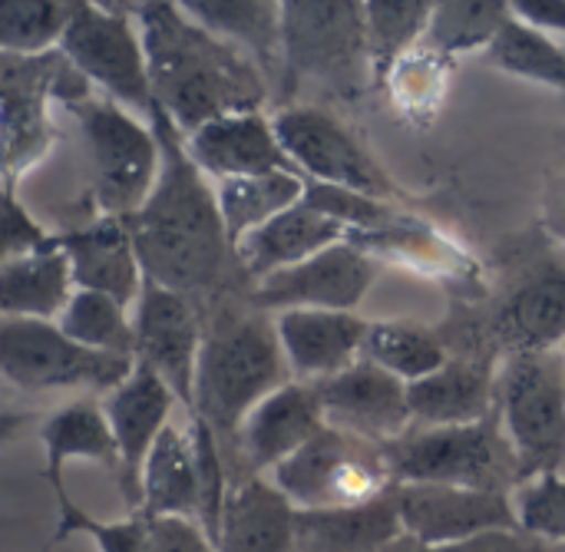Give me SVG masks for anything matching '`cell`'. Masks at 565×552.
<instances>
[{"mask_svg":"<svg viewBox=\"0 0 565 552\" xmlns=\"http://www.w3.org/2000/svg\"><path fill=\"white\" fill-rule=\"evenodd\" d=\"M454 358L493 361L565 344V258L540 229L503 248L500 278L477 301H457L437 325Z\"/></svg>","mask_w":565,"mask_h":552,"instance_id":"3957f363","label":"cell"},{"mask_svg":"<svg viewBox=\"0 0 565 552\" xmlns=\"http://www.w3.org/2000/svg\"><path fill=\"white\" fill-rule=\"evenodd\" d=\"M139 20L156 106L182 136L232 113H258L271 86L258 63L209 33L182 3H129Z\"/></svg>","mask_w":565,"mask_h":552,"instance_id":"7a4b0ae2","label":"cell"},{"mask_svg":"<svg viewBox=\"0 0 565 552\" xmlns=\"http://www.w3.org/2000/svg\"><path fill=\"white\" fill-rule=\"evenodd\" d=\"M374 258L354 242H338L315 258L285 268L248 288L255 308L268 315L281 311H358L374 285Z\"/></svg>","mask_w":565,"mask_h":552,"instance_id":"9a60e30c","label":"cell"},{"mask_svg":"<svg viewBox=\"0 0 565 552\" xmlns=\"http://www.w3.org/2000/svg\"><path fill=\"white\" fill-rule=\"evenodd\" d=\"M136 325V361L156 371L185 414H195V378L205 341L202 305L146 278L139 301L132 305Z\"/></svg>","mask_w":565,"mask_h":552,"instance_id":"5bb4252c","label":"cell"},{"mask_svg":"<svg viewBox=\"0 0 565 552\" xmlns=\"http://www.w3.org/2000/svg\"><path fill=\"white\" fill-rule=\"evenodd\" d=\"M430 13H434L430 0H367L364 3L374 93L384 83V76L427 40Z\"/></svg>","mask_w":565,"mask_h":552,"instance_id":"e575fe53","label":"cell"},{"mask_svg":"<svg viewBox=\"0 0 565 552\" xmlns=\"http://www.w3.org/2000/svg\"><path fill=\"white\" fill-rule=\"evenodd\" d=\"M60 245L70 255L79 291L106 295L132 311L146 285V268L126 219L89 215L86 222L60 232Z\"/></svg>","mask_w":565,"mask_h":552,"instance_id":"44dd1931","label":"cell"},{"mask_svg":"<svg viewBox=\"0 0 565 552\" xmlns=\"http://www.w3.org/2000/svg\"><path fill=\"white\" fill-rule=\"evenodd\" d=\"M202 315L205 341L199 358L192 417H202L215 431L228 460L245 417L268 394L295 378L285 361L275 318L252 305L248 285L212 298L209 305H202Z\"/></svg>","mask_w":565,"mask_h":552,"instance_id":"277c9868","label":"cell"},{"mask_svg":"<svg viewBox=\"0 0 565 552\" xmlns=\"http://www.w3.org/2000/svg\"><path fill=\"white\" fill-rule=\"evenodd\" d=\"M199 464L189 431L169 424L142 467L139 513L142 517H195L199 520Z\"/></svg>","mask_w":565,"mask_h":552,"instance_id":"4dcf8cb0","label":"cell"},{"mask_svg":"<svg viewBox=\"0 0 565 552\" xmlns=\"http://www.w3.org/2000/svg\"><path fill=\"white\" fill-rule=\"evenodd\" d=\"M457 60L430 50L420 43L414 53H407L377 86V93L387 96L394 113L414 126H430L450 93V76H454Z\"/></svg>","mask_w":565,"mask_h":552,"instance_id":"d6a6232c","label":"cell"},{"mask_svg":"<svg viewBox=\"0 0 565 552\" xmlns=\"http://www.w3.org/2000/svg\"><path fill=\"white\" fill-rule=\"evenodd\" d=\"M149 552H218L195 517H146Z\"/></svg>","mask_w":565,"mask_h":552,"instance_id":"ee69618b","label":"cell"},{"mask_svg":"<svg viewBox=\"0 0 565 552\" xmlns=\"http://www.w3.org/2000/svg\"><path fill=\"white\" fill-rule=\"evenodd\" d=\"M311 388L328 427H338L351 437L391 447L414 431L407 384L367 358Z\"/></svg>","mask_w":565,"mask_h":552,"instance_id":"e0dca14e","label":"cell"},{"mask_svg":"<svg viewBox=\"0 0 565 552\" xmlns=\"http://www.w3.org/2000/svg\"><path fill=\"white\" fill-rule=\"evenodd\" d=\"M275 331L291 368V378L301 384H318L364 358L371 321L358 311L298 308L275 315Z\"/></svg>","mask_w":565,"mask_h":552,"instance_id":"7402d4cb","label":"cell"},{"mask_svg":"<svg viewBox=\"0 0 565 552\" xmlns=\"http://www.w3.org/2000/svg\"><path fill=\"white\" fill-rule=\"evenodd\" d=\"M510 7L523 23H530L550 36H565V0H530V3L520 0Z\"/></svg>","mask_w":565,"mask_h":552,"instance_id":"f6af8a7d","label":"cell"},{"mask_svg":"<svg viewBox=\"0 0 565 552\" xmlns=\"http://www.w3.org/2000/svg\"><path fill=\"white\" fill-rule=\"evenodd\" d=\"M516 510L526 533L553 543L565 552V477L550 474L516 490Z\"/></svg>","mask_w":565,"mask_h":552,"instance_id":"60d3db41","label":"cell"},{"mask_svg":"<svg viewBox=\"0 0 565 552\" xmlns=\"http://www.w3.org/2000/svg\"><path fill=\"white\" fill-rule=\"evenodd\" d=\"M40 444H43V477L53 490H63V467L70 460L99 464L119 480L122 470L119 444L113 437L103 401L96 397H79L53 411L40 424Z\"/></svg>","mask_w":565,"mask_h":552,"instance_id":"f1b7e54d","label":"cell"},{"mask_svg":"<svg viewBox=\"0 0 565 552\" xmlns=\"http://www.w3.org/2000/svg\"><path fill=\"white\" fill-rule=\"evenodd\" d=\"M192 20H199L209 33L248 53L265 73L271 96L281 89L285 70V20L281 3L275 0H192L182 3Z\"/></svg>","mask_w":565,"mask_h":552,"instance_id":"83f0119b","label":"cell"},{"mask_svg":"<svg viewBox=\"0 0 565 552\" xmlns=\"http://www.w3.org/2000/svg\"><path fill=\"white\" fill-rule=\"evenodd\" d=\"M66 113L79 126L96 215H136L162 172V146L152 123L103 93L66 106Z\"/></svg>","mask_w":565,"mask_h":552,"instance_id":"8992f818","label":"cell"},{"mask_svg":"<svg viewBox=\"0 0 565 552\" xmlns=\"http://www.w3.org/2000/svg\"><path fill=\"white\" fill-rule=\"evenodd\" d=\"M483 60L500 73H510L516 79L556 89L565 96V46L556 43V36L523 23L516 13L507 20V26L483 53Z\"/></svg>","mask_w":565,"mask_h":552,"instance_id":"d590c367","label":"cell"},{"mask_svg":"<svg viewBox=\"0 0 565 552\" xmlns=\"http://www.w3.org/2000/svg\"><path fill=\"white\" fill-rule=\"evenodd\" d=\"M60 235H53L50 229H43L33 212L20 202L17 189H3V258H23V255H36L46 248H56Z\"/></svg>","mask_w":565,"mask_h":552,"instance_id":"b9f144b4","label":"cell"},{"mask_svg":"<svg viewBox=\"0 0 565 552\" xmlns=\"http://www.w3.org/2000/svg\"><path fill=\"white\" fill-rule=\"evenodd\" d=\"M559 351H563V358H565V344H563V348H559Z\"/></svg>","mask_w":565,"mask_h":552,"instance_id":"7dc6e473","label":"cell"},{"mask_svg":"<svg viewBox=\"0 0 565 552\" xmlns=\"http://www.w3.org/2000/svg\"><path fill=\"white\" fill-rule=\"evenodd\" d=\"M394 493L404 537L427 546L460 543L497 530H523L510 493L440 484H397Z\"/></svg>","mask_w":565,"mask_h":552,"instance_id":"2e32d148","label":"cell"},{"mask_svg":"<svg viewBox=\"0 0 565 552\" xmlns=\"http://www.w3.org/2000/svg\"><path fill=\"white\" fill-rule=\"evenodd\" d=\"M96 96L93 83L63 56H13L0 53V146H3V189H17L20 179L40 166L53 142V106H73Z\"/></svg>","mask_w":565,"mask_h":552,"instance_id":"52a82bcc","label":"cell"},{"mask_svg":"<svg viewBox=\"0 0 565 552\" xmlns=\"http://www.w3.org/2000/svg\"><path fill=\"white\" fill-rule=\"evenodd\" d=\"M271 480L298 510L358 507L394 490L387 450L338 427H324L311 444L271 470Z\"/></svg>","mask_w":565,"mask_h":552,"instance_id":"7c38bea8","label":"cell"},{"mask_svg":"<svg viewBox=\"0 0 565 552\" xmlns=\"http://www.w3.org/2000/svg\"><path fill=\"white\" fill-rule=\"evenodd\" d=\"M543 232L556 245H565V166L546 185V195H543Z\"/></svg>","mask_w":565,"mask_h":552,"instance_id":"bcb514c9","label":"cell"},{"mask_svg":"<svg viewBox=\"0 0 565 552\" xmlns=\"http://www.w3.org/2000/svg\"><path fill=\"white\" fill-rule=\"evenodd\" d=\"M73 0H3L0 53L43 56L56 53L70 26Z\"/></svg>","mask_w":565,"mask_h":552,"instance_id":"f35d334b","label":"cell"},{"mask_svg":"<svg viewBox=\"0 0 565 552\" xmlns=\"http://www.w3.org/2000/svg\"><path fill=\"white\" fill-rule=\"evenodd\" d=\"M149 123L162 146V172L146 205L126 225L146 278L182 291L195 305H209L245 285L218 212L215 182L192 162L182 132L159 106Z\"/></svg>","mask_w":565,"mask_h":552,"instance_id":"6da1fadb","label":"cell"},{"mask_svg":"<svg viewBox=\"0 0 565 552\" xmlns=\"http://www.w3.org/2000/svg\"><path fill=\"white\" fill-rule=\"evenodd\" d=\"M510 17L513 7L500 0H444L434 3L430 30L424 43L450 60L477 50L487 53Z\"/></svg>","mask_w":565,"mask_h":552,"instance_id":"8d00e7d4","label":"cell"},{"mask_svg":"<svg viewBox=\"0 0 565 552\" xmlns=\"http://www.w3.org/2000/svg\"><path fill=\"white\" fill-rule=\"evenodd\" d=\"M285 20V70L278 103H298L301 86H321L324 93L358 103L374 93V73L367 56L364 3H281Z\"/></svg>","mask_w":565,"mask_h":552,"instance_id":"5b68a950","label":"cell"},{"mask_svg":"<svg viewBox=\"0 0 565 552\" xmlns=\"http://www.w3.org/2000/svg\"><path fill=\"white\" fill-rule=\"evenodd\" d=\"M497 414L516 447L526 484L565 464V358L559 348L503 358Z\"/></svg>","mask_w":565,"mask_h":552,"instance_id":"9c48e42d","label":"cell"},{"mask_svg":"<svg viewBox=\"0 0 565 552\" xmlns=\"http://www.w3.org/2000/svg\"><path fill=\"white\" fill-rule=\"evenodd\" d=\"M43 552H46V550H43Z\"/></svg>","mask_w":565,"mask_h":552,"instance_id":"c3c4849f","label":"cell"},{"mask_svg":"<svg viewBox=\"0 0 565 552\" xmlns=\"http://www.w3.org/2000/svg\"><path fill=\"white\" fill-rule=\"evenodd\" d=\"M0 371L7 384L30 394L89 391L106 397L136 371V361L83 348L56 321L0 318Z\"/></svg>","mask_w":565,"mask_h":552,"instance_id":"8fae6325","label":"cell"},{"mask_svg":"<svg viewBox=\"0 0 565 552\" xmlns=\"http://www.w3.org/2000/svg\"><path fill=\"white\" fill-rule=\"evenodd\" d=\"M500 364L450 358L430 378L407 384L414 427H460L497 414Z\"/></svg>","mask_w":565,"mask_h":552,"instance_id":"d4e9b609","label":"cell"},{"mask_svg":"<svg viewBox=\"0 0 565 552\" xmlns=\"http://www.w3.org/2000/svg\"><path fill=\"white\" fill-rule=\"evenodd\" d=\"M364 358L391 371L404 384H417L440 371L454 354L437 325L430 328L414 321H371Z\"/></svg>","mask_w":565,"mask_h":552,"instance_id":"836d02e7","label":"cell"},{"mask_svg":"<svg viewBox=\"0 0 565 552\" xmlns=\"http://www.w3.org/2000/svg\"><path fill=\"white\" fill-rule=\"evenodd\" d=\"M298 507L265 477L232 484L218 523V552H295Z\"/></svg>","mask_w":565,"mask_h":552,"instance_id":"484cf974","label":"cell"},{"mask_svg":"<svg viewBox=\"0 0 565 552\" xmlns=\"http://www.w3.org/2000/svg\"><path fill=\"white\" fill-rule=\"evenodd\" d=\"M60 50L93 83L96 93L116 99L142 119L152 116L156 96L149 56L139 20L132 17L129 3L73 0L70 26Z\"/></svg>","mask_w":565,"mask_h":552,"instance_id":"30bf717a","label":"cell"},{"mask_svg":"<svg viewBox=\"0 0 565 552\" xmlns=\"http://www.w3.org/2000/svg\"><path fill=\"white\" fill-rule=\"evenodd\" d=\"M397 487V484H394ZM404 537L397 493L338 510H298L295 552H387Z\"/></svg>","mask_w":565,"mask_h":552,"instance_id":"4316f807","label":"cell"},{"mask_svg":"<svg viewBox=\"0 0 565 552\" xmlns=\"http://www.w3.org/2000/svg\"><path fill=\"white\" fill-rule=\"evenodd\" d=\"M53 497H56V510H60L53 543H60L73 533H86L99 552H149V527H146L142 513H126L122 520L103 523V520L89 517L86 510H79L70 500L66 487L53 490Z\"/></svg>","mask_w":565,"mask_h":552,"instance_id":"ab89813d","label":"cell"},{"mask_svg":"<svg viewBox=\"0 0 565 552\" xmlns=\"http://www.w3.org/2000/svg\"><path fill=\"white\" fill-rule=\"evenodd\" d=\"M76 295V278L63 245L0 262V311L3 318L60 321Z\"/></svg>","mask_w":565,"mask_h":552,"instance_id":"f546056e","label":"cell"},{"mask_svg":"<svg viewBox=\"0 0 565 552\" xmlns=\"http://www.w3.org/2000/svg\"><path fill=\"white\" fill-rule=\"evenodd\" d=\"M63 335H70L76 344L116 358H132L136 361V325L132 311L122 308L119 301L96 295V291H79L66 305V311L56 321Z\"/></svg>","mask_w":565,"mask_h":552,"instance_id":"74e56055","label":"cell"},{"mask_svg":"<svg viewBox=\"0 0 565 552\" xmlns=\"http://www.w3.org/2000/svg\"><path fill=\"white\" fill-rule=\"evenodd\" d=\"M324 427L328 421L315 388L301 381H288L245 417L235 450L228 457L232 484L242 477H262L265 470H278Z\"/></svg>","mask_w":565,"mask_h":552,"instance_id":"d6986e66","label":"cell"},{"mask_svg":"<svg viewBox=\"0 0 565 552\" xmlns=\"http://www.w3.org/2000/svg\"><path fill=\"white\" fill-rule=\"evenodd\" d=\"M175 394L169 391V384L149 371L146 364L136 361V371L113 391L103 397V411L109 417L113 437L119 444V493L126 500L129 513H139V487H142V467L149 450L156 447V440L162 437V431L172 424V407H175Z\"/></svg>","mask_w":565,"mask_h":552,"instance_id":"ffe728a7","label":"cell"},{"mask_svg":"<svg viewBox=\"0 0 565 552\" xmlns=\"http://www.w3.org/2000/svg\"><path fill=\"white\" fill-rule=\"evenodd\" d=\"M182 139H185L192 162L212 182L242 179V176H268V172H298L288 152L281 149L275 123L265 109L212 119Z\"/></svg>","mask_w":565,"mask_h":552,"instance_id":"603a6c76","label":"cell"},{"mask_svg":"<svg viewBox=\"0 0 565 552\" xmlns=\"http://www.w3.org/2000/svg\"><path fill=\"white\" fill-rule=\"evenodd\" d=\"M305 189H308V179L298 172H268V176H242V179L215 182L218 212H222L232 252L265 222L298 205L305 199Z\"/></svg>","mask_w":565,"mask_h":552,"instance_id":"1f68e13d","label":"cell"},{"mask_svg":"<svg viewBox=\"0 0 565 552\" xmlns=\"http://www.w3.org/2000/svg\"><path fill=\"white\" fill-rule=\"evenodd\" d=\"M387 552H563L559 546L526 533V530H497V533H483L473 540H460V543H444V546H427L417 543L411 537H401Z\"/></svg>","mask_w":565,"mask_h":552,"instance_id":"7bdbcfd3","label":"cell"},{"mask_svg":"<svg viewBox=\"0 0 565 552\" xmlns=\"http://www.w3.org/2000/svg\"><path fill=\"white\" fill-rule=\"evenodd\" d=\"M344 238H348V229L341 222L328 219L324 212H318L311 202L301 199L298 205H291L288 212L275 215L258 232H252L245 242H238L235 265H238L242 282L252 288L285 268H295L315 258L318 252Z\"/></svg>","mask_w":565,"mask_h":552,"instance_id":"cb8c5ba5","label":"cell"},{"mask_svg":"<svg viewBox=\"0 0 565 552\" xmlns=\"http://www.w3.org/2000/svg\"><path fill=\"white\" fill-rule=\"evenodd\" d=\"M348 242H354L371 258H391L430 282L447 285V291L454 288L457 301H477L490 291V278L483 265L450 232L411 212H401L384 229L348 232Z\"/></svg>","mask_w":565,"mask_h":552,"instance_id":"ac0fdd59","label":"cell"},{"mask_svg":"<svg viewBox=\"0 0 565 552\" xmlns=\"http://www.w3.org/2000/svg\"><path fill=\"white\" fill-rule=\"evenodd\" d=\"M384 450L394 484H440L510 497L526 484L500 414L460 427H414Z\"/></svg>","mask_w":565,"mask_h":552,"instance_id":"ba28073f","label":"cell"},{"mask_svg":"<svg viewBox=\"0 0 565 552\" xmlns=\"http://www.w3.org/2000/svg\"><path fill=\"white\" fill-rule=\"evenodd\" d=\"M275 132L295 169L308 182L351 189L371 199L401 202L404 189L377 162V156L324 106L291 103L271 116Z\"/></svg>","mask_w":565,"mask_h":552,"instance_id":"4fadbf2b","label":"cell"}]
</instances>
